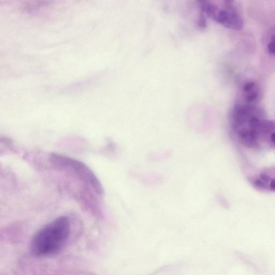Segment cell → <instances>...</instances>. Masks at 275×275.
<instances>
[{"instance_id":"cell-1","label":"cell","mask_w":275,"mask_h":275,"mask_svg":"<svg viewBox=\"0 0 275 275\" xmlns=\"http://www.w3.org/2000/svg\"><path fill=\"white\" fill-rule=\"evenodd\" d=\"M70 222L67 216H60L46 224L35 234L30 243L34 256L47 257L62 250L69 238Z\"/></svg>"},{"instance_id":"cell-9","label":"cell","mask_w":275,"mask_h":275,"mask_svg":"<svg viewBox=\"0 0 275 275\" xmlns=\"http://www.w3.org/2000/svg\"><path fill=\"white\" fill-rule=\"evenodd\" d=\"M268 52L272 55H275V34H273L268 45Z\"/></svg>"},{"instance_id":"cell-4","label":"cell","mask_w":275,"mask_h":275,"mask_svg":"<svg viewBox=\"0 0 275 275\" xmlns=\"http://www.w3.org/2000/svg\"><path fill=\"white\" fill-rule=\"evenodd\" d=\"M260 111L252 105H238L233 108L231 114L232 128L237 132L245 128L249 120L253 117L260 116Z\"/></svg>"},{"instance_id":"cell-10","label":"cell","mask_w":275,"mask_h":275,"mask_svg":"<svg viewBox=\"0 0 275 275\" xmlns=\"http://www.w3.org/2000/svg\"><path fill=\"white\" fill-rule=\"evenodd\" d=\"M269 190L275 191V178L271 179L269 185Z\"/></svg>"},{"instance_id":"cell-8","label":"cell","mask_w":275,"mask_h":275,"mask_svg":"<svg viewBox=\"0 0 275 275\" xmlns=\"http://www.w3.org/2000/svg\"><path fill=\"white\" fill-rule=\"evenodd\" d=\"M257 87L256 84L253 81L251 82L247 83L243 87V91L244 94H247L249 93H251V91L256 89Z\"/></svg>"},{"instance_id":"cell-2","label":"cell","mask_w":275,"mask_h":275,"mask_svg":"<svg viewBox=\"0 0 275 275\" xmlns=\"http://www.w3.org/2000/svg\"><path fill=\"white\" fill-rule=\"evenodd\" d=\"M202 12L221 26L233 30H240L243 21L235 2L223 1L221 4L215 2H199Z\"/></svg>"},{"instance_id":"cell-11","label":"cell","mask_w":275,"mask_h":275,"mask_svg":"<svg viewBox=\"0 0 275 275\" xmlns=\"http://www.w3.org/2000/svg\"><path fill=\"white\" fill-rule=\"evenodd\" d=\"M269 140L271 143L275 145V132H273V134H271L269 138Z\"/></svg>"},{"instance_id":"cell-7","label":"cell","mask_w":275,"mask_h":275,"mask_svg":"<svg viewBox=\"0 0 275 275\" xmlns=\"http://www.w3.org/2000/svg\"><path fill=\"white\" fill-rule=\"evenodd\" d=\"M259 95L257 88L246 94L245 100L247 104L254 105L256 104L259 98Z\"/></svg>"},{"instance_id":"cell-5","label":"cell","mask_w":275,"mask_h":275,"mask_svg":"<svg viewBox=\"0 0 275 275\" xmlns=\"http://www.w3.org/2000/svg\"><path fill=\"white\" fill-rule=\"evenodd\" d=\"M236 133L241 144L244 146L252 149L260 148V138L257 132L244 128L239 130Z\"/></svg>"},{"instance_id":"cell-6","label":"cell","mask_w":275,"mask_h":275,"mask_svg":"<svg viewBox=\"0 0 275 275\" xmlns=\"http://www.w3.org/2000/svg\"><path fill=\"white\" fill-rule=\"evenodd\" d=\"M275 132V121L272 120L261 119L258 130L259 138H270Z\"/></svg>"},{"instance_id":"cell-3","label":"cell","mask_w":275,"mask_h":275,"mask_svg":"<svg viewBox=\"0 0 275 275\" xmlns=\"http://www.w3.org/2000/svg\"><path fill=\"white\" fill-rule=\"evenodd\" d=\"M52 164L58 168L68 169L81 180L90 185L98 195L103 194L104 190L94 172L84 162L58 153H53L49 156Z\"/></svg>"}]
</instances>
